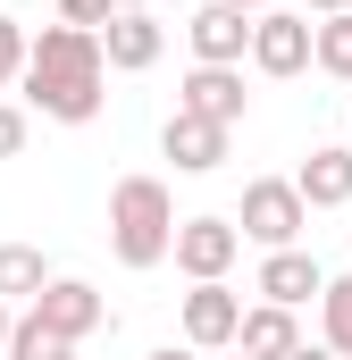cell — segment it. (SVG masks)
Returning a JSON list of instances; mask_svg holds the SVG:
<instances>
[{
    "label": "cell",
    "mask_w": 352,
    "mask_h": 360,
    "mask_svg": "<svg viewBox=\"0 0 352 360\" xmlns=\"http://www.w3.org/2000/svg\"><path fill=\"white\" fill-rule=\"evenodd\" d=\"M101 84H109V51L84 25H42L34 59H25V109L59 117V126H92L101 117Z\"/></svg>",
    "instance_id": "6da1fadb"
},
{
    "label": "cell",
    "mask_w": 352,
    "mask_h": 360,
    "mask_svg": "<svg viewBox=\"0 0 352 360\" xmlns=\"http://www.w3.org/2000/svg\"><path fill=\"white\" fill-rule=\"evenodd\" d=\"M235 352H244V360H294V352H302V327H294V310H277V302L244 310V335H235Z\"/></svg>",
    "instance_id": "5bb4252c"
},
{
    "label": "cell",
    "mask_w": 352,
    "mask_h": 360,
    "mask_svg": "<svg viewBox=\"0 0 352 360\" xmlns=\"http://www.w3.org/2000/svg\"><path fill=\"white\" fill-rule=\"evenodd\" d=\"M252 68H260V76H302V68H319V25L294 17V8H268L260 25H252Z\"/></svg>",
    "instance_id": "5b68a950"
},
{
    "label": "cell",
    "mask_w": 352,
    "mask_h": 360,
    "mask_svg": "<svg viewBox=\"0 0 352 360\" xmlns=\"http://www.w3.org/2000/svg\"><path fill=\"white\" fill-rule=\"evenodd\" d=\"M319 68L352 84V8H344V17H319Z\"/></svg>",
    "instance_id": "ac0fdd59"
},
{
    "label": "cell",
    "mask_w": 352,
    "mask_h": 360,
    "mask_svg": "<svg viewBox=\"0 0 352 360\" xmlns=\"http://www.w3.org/2000/svg\"><path fill=\"white\" fill-rule=\"evenodd\" d=\"M51 293V260L34 243H0V302H42Z\"/></svg>",
    "instance_id": "9a60e30c"
},
{
    "label": "cell",
    "mask_w": 352,
    "mask_h": 360,
    "mask_svg": "<svg viewBox=\"0 0 352 360\" xmlns=\"http://www.w3.org/2000/svg\"><path fill=\"white\" fill-rule=\"evenodd\" d=\"M227 8H244V17H268V8H277V0H227Z\"/></svg>",
    "instance_id": "603a6c76"
},
{
    "label": "cell",
    "mask_w": 352,
    "mask_h": 360,
    "mask_svg": "<svg viewBox=\"0 0 352 360\" xmlns=\"http://www.w3.org/2000/svg\"><path fill=\"white\" fill-rule=\"evenodd\" d=\"M176 109H184V117H210V126H244V109H252L244 68H193V76L176 84Z\"/></svg>",
    "instance_id": "ba28073f"
},
{
    "label": "cell",
    "mask_w": 352,
    "mask_h": 360,
    "mask_svg": "<svg viewBox=\"0 0 352 360\" xmlns=\"http://www.w3.org/2000/svg\"><path fill=\"white\" fill-rule=\"evenodd\" d=\"M17 151H25V109L0 101V160H17Z\"/></svg>",
    "instance_id": "44dd1931"
},
{
    "label": "cell",
    "mask_w": 352,
    "mask_h": 360,
    "mask_svg": "<svg viewBox=\"0 0 352 360\" xmlns=\"http://www.w3.org/2000/svg\"><path fill=\"white\" fill-rule=\"evenodd\" d=\"M244 260V226L235 218H184L176 226V269L193 285H227V269Z\"/></svg>",
    "instance_id": "277c9868"
},
{
    "label": "cell",
    "mask_w": 352,
    "mask_h": 360,
    "mask_svg": "<svg viewBox=\"0 0 352 360\" xmlns=\"http://www.w3.org/2000/svg\"><path fill=\"white\" fill-rule=\"evenodd\" d=\"M8 335H17V319H8V302H0V352H8Z\"/></svg>",
    "instance_id": "484cf974"
},
{
    "label": "cell",
    "mask_w": 352,
    "mask_h": 360,
    "mask_svg": "<svg viewBox=\"0 0 352 360\" xmlns=\"http://www.w3.org/2000/svg\"><path fill=\"white\" fill-rule=\"evenodd\" d=\"M176 201L160 176H118L109 184V252L126 260V269H160L176 260Z\"/></svg>",
    "instance_id": "7a4b0ae2"
},
{
    "label": "cell",
    "mask_w": 352,
    "mask_h": 360,
    "mask_svg": "<svg viewBox=\"0 0 352 360\" xmlns=\"http://www.w3.org/2000/svg\"><path fill=\"white\" fill-rule=\"evenodd\" d=\"M235 335H244V293L193 285V293H184V344H193V352H227Z\"/></svg>",
    "instance_id": "9c48e42d"
},
{
    "label": "cell",
    "mask_w": 352,
    "mask_h": 360,
    "mask_svg": "<svg viewBox=\"0 0 352 360\" xmlns=\"http://www.w3.org/2000/svg\"><path fill=\"white\" fill-rule=\"evenodd\" d=\"M8 360H76V344L59 335V327H42L34 310L17 319V335H8Z\"/></svg>",
    "instance_id": "e0dca14e"
},
{
    "label": "cell",
    "mask_w": 352,
    "mask_h": 360,
    "mask_svg": "<svg viewBox=\"0 0 352 360\" xmlns=\"http://www.w3.org/2000/svg\"><path fill=\"white\" fill-rule=\"evenodd\" d=\"M235 360H244V352H235Z\"/></svg>",
    "instance_id": "4316f807"
},
{
    "label": "cell",
    "mask_w": 352,
    "mask_h": 360,
    "mask_svg": "<svg viewBox=\"0 0 352 360\" xmlns=\"http://www.w3.org/2000/svg\"><path fill=\"white\" fill-rule=\"evenodd\" d=\"M252 25H260V17H244V8H227V0H201L193 25H184L193 68H244V59H252Z\"/></svg>",
    "instance_id": "8992f818"
},
{
    "label": "cell",
    "mask_w": 352,
    "mask_h": 360,
    "mask_svg": "<svg viewBox=\"0 0 352 360\" xmlns=\"http://www.w3.org/2000/svg\"><path fill=\"white\" fill-rule=\"evenodd\" d=\"M235 226H244V243H260V252H294L302 226H310V201H302V184H294V176H252V184H244Z\"/></svg>",
    "instance_id": "3957f363"
},
{
    "label": "cell",
    "mask_w": 352,
    "mask_h": 360,
    "mask_svg": "<svg viewBox=\"0 0 352 360\" xmlns=\"http://www.w3.org/2000/svg\"><path fill=\"white\" fill-rule=\"evenodd\" d=\"M294 184H302L310 210H344L352 201V143H319V151L294 168Z\"/></svg>",
    "instance_id": "4fadbf2b"
},
{
    "label": "cell",
    "mask_w": 352,
    "mask_h": 360,
    "mask_svg": "<svg viewBox=\"0 0 352 360\" xmlns=\"http://www.w3.org/2000/svg\"><path fill=\"white\" fill-rule=\"evenodd\" d=\"M118 17V0H59V25H84V34H101Z\"/></svg>",
    "instance_id": "ffe728a7"
},
{
    "label": "cell",
    "mask_w": 352,
    "mask_h": 360,
    "mask_svg": "<svg viewBox=\"0 0 352 360\" xmlns=\"http://www.w3.org/2000/svg\"><path fill=\"white\" fill-rule=\"evenodd\" d=\"M252 293H260V302H277V310H302V302H319V293H327V269L294 243V252H268V260H260Z\"/></svg>",
    "instance_id": "8fae6325"
},
{
    "label": "cell",
    "mask_w": 352,
    "mask_h": 360,
    "mask_svg": "<svg viewBox=\"0 0 352 360\" xmlns=\"http://www.w3.org/2000/svg\"><path fill=\"white\" fill-rule=\"evenodd\" d=\"M143 360H193V344H184V352H176V344H160V352H143Z\"/></svg>",
    "instance_id": "d4e9b609"
},
{
    "label": "cell",
    "mask_w": 352,
    "mask_h": 360,
    "mask_svg": "<svg viewBox=\"0 0 352 360\" xmlns=\"http://www.w3.org/2000/svg\"><path fill=\"white\" fill-rule=\"evenodd\" d=\"M101 51H109V76H143V68H160L168 25H160L151 8H118V17L101 25Z\"/></svg>",
    "instance_id": "52a82bcc"
},
{
    "label": "cell",
    "mask_w": 352,
    "mask_h": 360,
    "mask_svg": "<svg viewBox=\"0 0 352 360\" xmlns=\"http://www.w3.org/2000/svg\"><path fill=\"white\" fill-rule=\"evenodd\" d=\"M34 319H42V327H59L68 344H84V335H101V327H109V302L92 293L84 276H51V293L34 302Z\"/></svg>",
    "instance_id": "30bf717a"
},
{
    "label": "cell",
    "mask_w": 352,
    "mask_h": 360,
    "mask_svg": "<svg viewBox=\"0 0 352 360\" xmlns=\"http://www.w3.org/2000/svg\"><path fill=\"white\" fill-rule=\"evenodd\" d=\"M294 360H344V352H327V344H302V352H294Z\"/></svg>",
    "instance_id": "cb8c5ba5"
},
{
    "label": "cell",
    "mask_w": 352,
    "mask_h": 360,
    "mask_svg": "<svg viewBox=\"0 0 352 360\" xmlns=\"http://www.w3.org/2000/svg\"><path fill=\"white\" fill-rule=\"evenodd\" d=\"M302 8H319V17H344V8H352V0H302Z\"/></svg>",
    "instance_id": "7402d4cb"
},
{
    "label": "cell",
    "mask_w": 352,
    "mask_h": 360,
    "mask_svg": "<svg viewBox=\"0 0 352 360\" xmlns=\"http://www.w3.org/2000/svg\"><path fill=\"white\" fill-rule=\"evenodd\" d=\"M227 134L235 126H210V117H184L176 109L168 126H160V151H168L184 176H210V168H227Z\"/></svg>",
    "instance_id": "7c38bea8"
},
{
    "label": "cell",
    "mask_w": 352,
    "mask_h": 360,
    "mask_svg": "<svg viewBox=\"0 0 352 360\" xmlns=\"http://www.w3.org/2000/svg\"><path fill=\"white\" fill-rule=\"evenodd\" d=\"M25 59H34L25 25H17V17H0V84H25Z\"/></svg>",
    "instance_id": "d6986e66"
},
{
    "label": "cell",
    "mask_w": 352,
    "mask_h": 360,
    "mask_svg": "<svg viewBox=\"0 0 352 360\" xmlns=\"http://www.w3.org/2000/svg\"><path fill=\"white\" fill-rule=\"evenodd\" d=\"M319 344L352 360V269L327 276V293H319Z\"/></svg>",
    "instance_id": "2e32d148"
}]
</instances>
